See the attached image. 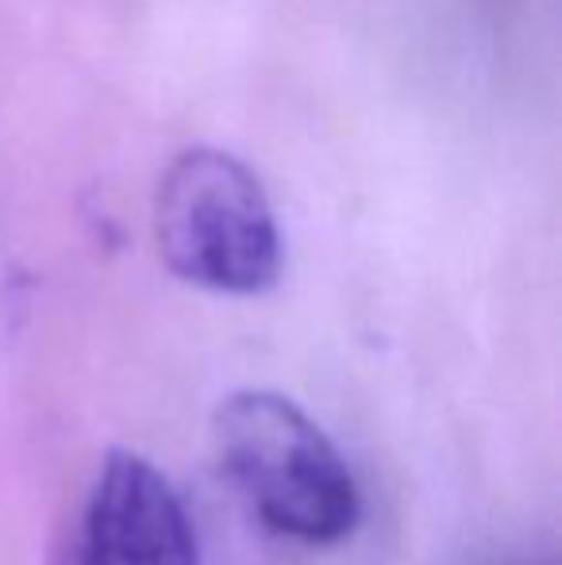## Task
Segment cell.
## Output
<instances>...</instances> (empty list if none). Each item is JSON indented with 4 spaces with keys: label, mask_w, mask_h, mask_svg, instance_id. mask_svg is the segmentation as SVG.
<instances>
[{
    "label": "cell",
    "mask_w": 562,
    "mask_h": 565,
    "mask_svg": "<svg viewBox=\"0 0 562 565\" xmlns=\"http://www.w3.org/2000/svg\"><path fill=\"white\" fill-rule=\"evenodd\" d=\"M66 565H201V546L166 473L139 454L116 450L85 497Z\"/></svg>",
    "instance_id": "obj_3"
},
{
    "label": "cell",
    "mask_w": 562,
    "mask_h": 565,
    "mask_svg": "<svg viewBox=\"0 0 562 565\" xmlns=\"http://www.w3.org/2000/svg\"><path fill=\"white\" fill-rule=\"evenodd\" d=\"M158 254L173 277L209 292L255 297L282 274V231L258 173L220 147H189L155 196Z\"/></svg>",
    "instance_id": "obj_2"
},
{
    "label": "cell",
    "mask_w": 562,
    "mask_h": 565,
    "mask_svg": "<svg viewBox=\"0 0 562 565\" xmlns=\"http://www.w3.org/2000/svg\"><path fill=\"white\" fill-rule=\"evenodd\" d=\"M212 447L227 481L278 535L331 546L359 523L362 497L351 466L289 396L232 393L212 416Z\"/></svg>",
    "instance_id": "obj_1"
}]
</instances>
